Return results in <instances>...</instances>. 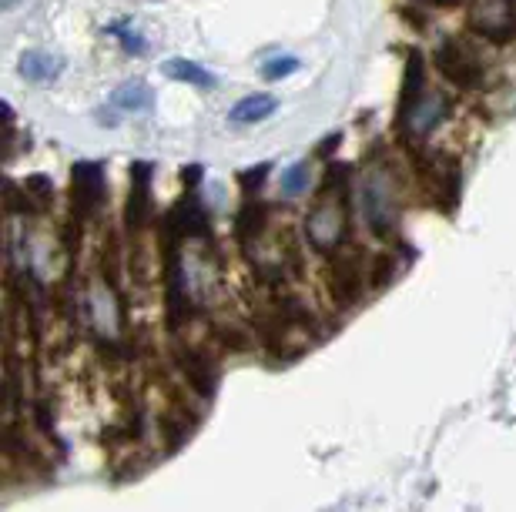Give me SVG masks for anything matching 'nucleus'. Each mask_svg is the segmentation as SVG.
<instances>
[{
	"instance_id": "1",
	"label": "nucleus",
	"mask_w": 516,
	"mask_h": 512,
	"mask_svg": "<svg viewBox=\"0 0 516 512\" xmlns=\"http://www.w3.org/2000/svg\"><path fill=\"white\" fill-rule=\"evenodd\" d=\"M319 205L305 221V235L322 255H336L349 238V188L319 191Z\"/></svg>"
},
{
	"instance_id": "2",
	"label": "nucleus",
	"mask_w": 516,
	"mask_h": 512,
	"mask_svg": "<svg viewBox=\"0 0 516 512\" xmlns=\"http://www.w3.org/2000/svg\"><path fill=\"white\" fill-rule=\"evenodd\" d=\"M433 64H436V71L443 74L446 81L453 84V88H460V91L480 88V81H483L480 57H476L463 41H456V37H446V41L436 44Z\"/></svg>"
},
{
	"instance_id": "3",
	"label": "nucleus",
	"mask_w": 516,
	"mask_h": 512,
	"mask_svg": "<svg viewBox=\"0 0 516 512\" xmlns=\"http://www.w3.org/2000/svg\"><path fill=\"white\" fill-rule=\"evenodd\" d=\"M470 24L486 41L506 44L516 34V0H473Z\"/></svg>"
},
{
	"instance_id": "4",
	"label": "nucleus",
	"mask_w": 516,
	"mask_h": 512,
	"mask_svg": "<svg viewBox=\"0 0 516 512\" xmlns=\"http://www.w3.org/2000/svg\"><path fill=\"white\" fill-rule=\"evenodd\" d=\"M71 185H74V218L88 221L101 211L108 185H104V168L98 161H78L71 168Z\"/></svg>"
},
{
	"instance_id": "5",
	"label": "nucleus",
	"mask_w": 516,
	"mask_h": 512,
	"mask_svg": "<svg viewBox=\"0 0 516 512\" xmlns=\"http://www.w3.org/2000/svg\"><path fill=\"white\" fill-rule=\"evenodd\" d=\"M362 208H366L369 228L376 231L379 238H386L396 225V198L393 188H389L386 175H372L366 185H362Z\"/></svg>"
},
{
	"instance_id": "6",
	"label": "nucleus",
	"mask_w": 516,
	"mask_h": 512,
	"mask_svg": "<svg viewBox=\"0 0 516 512\" xmlns=\"http://www.w3.org/2000/svg\"><path fill=\"white\" fill-rule=\"evenodd\" d=\"M151 178H155V168L148 161L131 164V195L128 208H124V218H128L131 231H141L151 221Z\"/></svg>"
},
{
	"instance_id": "7",
	"label": "nucleus",
	"mask_w": 516,
	"mask_h": 512,
	"mask_svg": "<svg viewBox=\"0 0 516 512\" xmlns=\"http://www.w3.org/2000/svg\"><path fill=\"white\" fill-rule=\"evenodd\" d=\"M443 118H446V98L433 91V94H423L406 114H399V128H406L413 138H426Z\"/></svg>"
},
{
	"instance_id": "8",
	"label": "nucleus",
	"mask_w": 516,
	"mask_h": 512,
	"mask_svg": "<svg viewBox=\"0 0 516 512\" xmlns=\"http://www.w3.org/2000/svg\"><path fill=\"white\" fill-rule=\"evenodd\" d=\"M178 365H181V372H185V379H188L191 389L202 395V399H212L215 389H218L215 362L208 359L205 352H198V349H178Z\"/></svg>"
},
{
	"instance_id": "9",
	"label": "nucleus",
	"mask_w": 516,
	"mask_h": 512,
	"mask_svg": "<svg viewBox=\"0 0 516 512\" xmlns=\"http://www.w3.org/2000/svg\"><path fill=\"white\" fill-rule=\"evenodd\" d=\"M329 292L336 298V305H356L362 295V272L356 265V258H339L329 272Z\"/></svg>"
},
{
	"instance_id": "10",
	"label": "nucleus",
	"mask_w": 516,
	"mask_h": 512,
	"mask_svg": "<svg viewBox=\"0 0 516 512\" xmlns=\"http://www.w3.org/2000/svg\"><path fill=\"white\" fill-rule=\"evenodd\" d=\"M423 94H426V61L416 47H409L406 71H403V91H399V114H406Z\"/></svg>"
},
{
	"instance_id": "11",
	"label": "nucleus",
	"mask_w": 516,
	"mask_h": 512,
	"mask_svg": "<svg viewBox=\"0 0 516 512\" xmlns=\"http://www.w3.org/2000/svg\"><path fill=\"white\" fill-rule=\"evenodd\" d=\"M265 225H269V208H265L255 195H248V201H242V208H238V215H235L238 241H242V245L255 241L265 231Z\"/></svg>"
},
{
	"instance_id": "12",
	"label": "nucleus",
	"mask_w": 516,
	"mask_h": 512,
	"mask_svg": "<svg viewBox=\"0 0 516 512\" xmlns=\"http://www.w3.org/2000/svg\"><path fill=\"white\" fill-rule=\"evenodd\" d=\"M64 71V61L57 54H47V51H27L21 57V74L27 77V81L34 84H47L54 81V77H61Z\"/></svg>"
},
{
	"instance_id": "13",
	"label": "nucleus",
	"mask_w": 516,
	"mask_h": 512,
	"mask_svg": "<svg viewBox=\"0 0 516 512\" xmlns=\"http://www.w3.org/2000/svg\"><path fill=\"white\" fill-rule=\"evenodd\" d=\"M275 108H279V101L272 94H248V98H242L228 111V118H232V124H258L269 118Z\"/></svg>"
},
{
	"instance_id": "14",
	"label": "nucleus",
	"mask_w": 516,
	"mask_h": 512,
	"mask_svg": "<svg viewBox=\"0 0 516 512\" xmlns=\"http://www.w3.org/2000/svg\"><path fill=\"white\" fill-rule=\"evenodd\" d=\"M114 108H121V111H151L155 108V91L148 88L145 81H124L118 91H114V98H111Z\"/></svg>"
},
{
	"instance_id": "15",
	"label": "nucleus",
	"mask_w": 516,
	"mask_h": 512,
	"mask_svg": "<svg viewBox=\"0 0 516 512\" xmlns=\"http://www.w3.org/2000/svg\"><path fill=\"white\" fill-rule=\"evenodd\" d=\"M161 71H165L171 81L191 84V88H212V84H215L212 71H205V67L195 64V61H185V57H171V61L161 64Z\"/></svg>"
},
{
	"instance_id": "16",
	"label": "nucleus",
	"mask_w": 516,
	"mask_h": 512,
	"mask_svg": "<svg viewBox=\"0 0 516 512\" xmlns=\"http://www.w3.org/2000/svg\"><path fill=\"white\" fill-rule=\"evenodd\" d=\"M312 185V171H309V164H292L289 171L282 175V195L285 198H299L305 195Z\"/></svg>"
},
{
	"instance_id": "17",
	"label": "nucleus",
	"mask_w": 516,
	"mask_h": 512,
	"mask_svg": "<svg viewBox=\"0 0 516 512\" xmlns=\"http://www.w3.org/2000/svg\"><path fill=\"white\" fill-rule=\"evenodd\" d=\"M299 71V61L295 57H272V61H265L258 67V74L265 77V81H282V77H289Z\"/></svg>"
},
{
	"instance_id": "18",
	"label": "nucleus",
	"mask_w": 516,
	"mask_h": 512,
	"mask_svg": "<svg viewBox=\"0 0 516 512\" xmlns=\"http://www.w3.org/2000/svg\"><path fill=\"white\" fill-rule=\"evenodd\" d=\"M269 171H272V164H255V168H248V171H238V185H242L245 195H258V188L269 181Z\"/></svg>"
},
{
	"instance_id": "19",
	"label": "nucleus",
	"mask_w": 516,
	"mask_h": 512,
	"mask_svg": "<svg viewBox=\"0 0 516 512\" xmlns=\"http://www.w3.org/2000/svg\"><path fill=\"white\" fill-rule=\"evenodd\" d=\"M24 191H27V195H34L41 205H47V201L54 198V181L47 175H31L24 181Z\"/></svg>"
},
{
	"instance_id": "20",
	"label": "nucleus",
	"mask_w": 516,
	"mask_h": 512,
	"mask_svg": "<svg viewBox=\"0 0 516 512\" xmlns=\"http://www.w3.org/2000/svg\"><path fill=\"white\" fill-rule=\"evenodd\" d=\"M114 31H118L121 47H124V51H128V54H145V51H148L145 37H141L138 31H131V27H114Z\"/></svg>"
},
{
	"instance_id": "21",
	"label": "nucleus",
	"mask_w": 516,
	"mask_h": 512,
	"mask_svg": "<svg viewBox=\"0 0 516 512\" xmlns=\"http://www.w3.org/2000/svg\"><path fill=\"white\" fill-rule=\"evenodd\" d=\"M181 181H185L188 188H195L198 181H202V164H188V168L181 171Z\"/></svg>"
},
{
	"instance_id": "22",
	"label": "nucleus",
	"mask_w": 516,
	"mask_h": 512,
	"mask_svg": "<svg viewBox=\"0 0 516 512\" xmlns=\"http://www.w3.org/2000/svg\"><path fill=\"white\" fill-rule=\"evenodd\" d=\"M339 141H342V134H329L326 141H319V158H329V154L339 148Z\"/></svg>"
},
{
	"instance_id": "23",
	"label": "nucleus",
	"mask_w": 516,
	"mask_h": 512,
	"mask_svg": "<svg viewBox=\"0 0 516 512\" xmlns=\"http://www.w3.org/2000/svg\"><path fill=\"white\" fill-rule=\"evenodd\" d=\"M17 4H21V0H0V11H11Z\"/></svg>"
}]
</instances>
